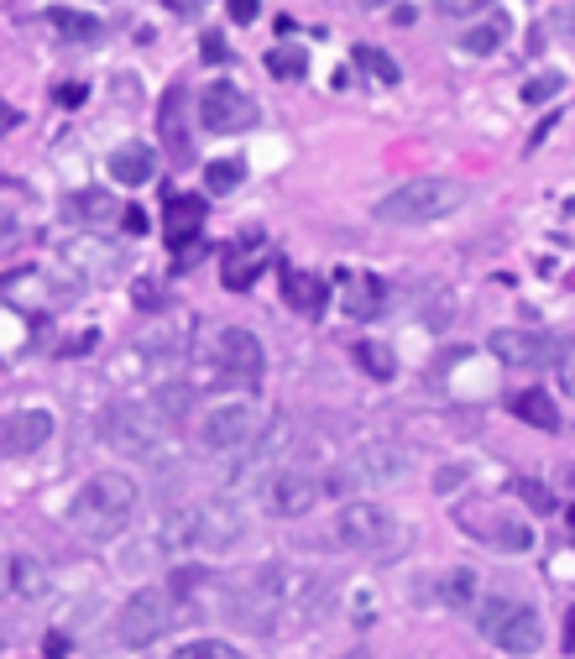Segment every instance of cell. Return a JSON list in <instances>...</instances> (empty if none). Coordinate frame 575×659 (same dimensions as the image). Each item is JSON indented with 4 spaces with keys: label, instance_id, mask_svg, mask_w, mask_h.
I'll use <instances>...</instances> for the list:
<instances>
[{
    "label": "cell",
    "instance_id": "43",
    "mask_svg": "<svg viewBox=\"0 0 575 659\" xmlns=\"http://www.w3.org/2000/svg\"><path fill=\"white\" fill-rule=\"evenodd\" d=\"M565 649H575V607L565 612Z\"/></svg>",
    "mask_w": 575,
    "mask_h": 659
},
{
    "label": "cell",
    "instance_id": "15",
    "mask_svg": "<svg viewBox=\"0 0 575 659\" xmlns=\"http://www.w3.org/2000/svg\"><path fill=\"white\" fill-rule=\"evenodd\" d=\"M110 178H115V184H126V189H142L147 178H152V147L147 142L115 147L110 152Z\"/></svg>",
    "mask_w": 575,
    "mask_h": 659
},
{
    "label": "cell",
    "instance_id": "19",
    "mask_svg": "<svg viewBox=\"0 0 575 659\" xmlns=\"http://www.w3.org/2000/svg\"><path fill=\"white\" fill-rule=\"evenodd\" d=\"M345 314L351 320H377L382 314V283L377 278H351V288H345Z\"/></svg>",
    "mask_w": 575,
    "mask_h": 659
},
{
    "label": "cell",
    "instance_id": "4",
    "mask_svg": "<svg viewBox=\"0 0 575 659\" xmlns=\"http://www.w3.org/2000/svg\"><path fill=\"white\" fill-rule=\"evenodd\" d=\"M335 534H340L345 550H361V555H393V550H398V539H403L393 508L366 503V497H356V503H345V508H340Z\"/></svg>",
    "mask_w": 575,
    "mask_h": 659
},
{
    "label": "cell",
    "instance_id": "7",
    "mask_svg": "<svg viewBox=\"0 0 575 659\" xmlns=\"http://www.w3.org/2000/svg\"><path fill=\"white\" fill-rule=\"evenodd\" d=\"M251 435H257V408L251 403H215L199 414V445L215 450V456L251 445Z\"/></svg>",
    "mask_w": 575,
    "mask_h": 659
},
{
    "label": "cell",
    "instance_id": "11",
    "mask_svg": "<svg viewBox=\"0 0 575 659\" xmlns=\"http://www.w3.org/2000/svg\"><path fill=\"white\" fill-rule=\"evenodd\" d=\"M460 529H471L476 544H487V550H497V555H528L534 550V529L518 524V518H502V513L460 508Z\"/></svg>",
    "mask_w": 575,
    "mask_h": 659
},
{
    "label": "cell",
    "instance_id": "46",
    "mask_svg": "<svg viewBox=\"0 0 575 659\" xmlns=\"http://www.w3.org/2000/svg\"><path fill=\"white\" fill-rule=\"evenodd\" d=\"M11 121H16V116H11V110H6V105H0V131H11Z\"/></svg>",
    "mask_w": 575,
    "mask_h": 659
},
{
    "label": "cell",
    "instance_id": "28",
    "mask_svg": "<svg viewBox=\"0 0 575 659\" xmlns=\"http://www.w3.org/2000/svg\"><path fill=\"white\" fill-rule=\"evenodd\" d=\"M283 278H288V304H298V309H304V314H319V309H325V283H319V278H304V272H283Z\"/></svg>",
    "mask_w": 575,
    "mask_h": 659
},
{
    "label": "cell",
    "instance_id": "12",
    "mask_svg": "<svg viewBox=\"0 0 575 659\" xmlns=\"http://www.w3.org/2000/svg\"><path fill=\"white\" fill-rule=\"evenodd\" d=\"M220 367H225V377H241L246 388H262V377H267V351H262V340L251 335V330H241V325H230V330H220Z\"/></svg>",
    "mask_w": 575,
    "mask_h": 659
},
{
    "label": "cell",
    "instance_id": "34",
    "mask_svg": "<svg viewBox=\"0 0 575 659\" xmlns=\"http://www.w3.org/2000/svg\"><path fill=\"white\" fill-rule=\"evenodd\" d=\"M492 0H440V11L445 16H471V11H487Z\"/></svg>",
    "mask_w": 575,
    "mask_h": 659
},
{
    "label": "cell",
    "instance_id": "17",
    "mask_svg": "<svg viewBox=\"0 0 575 659\" xmlns=\"http://www.w3.org/2000/svg\"><path fill=\"white\" fill-rule=\"evenodd\" d=\"M63 215H68V220H84V225H100V220L115 215V199H110L105 189H79V194L63 199Z\"/></svg>",
    "mask_w": 575,
    "mask_h": 659
},
{
    "label": "cell",
    "instance_id": "21",
    "mask_svg": "<svg viewBox=\"0 0 575 659\" xmlns=\"http://www.w3.org/2000/svg\"><path fill=\"white\" fill-rule=\"evenodd\" d=\"M434 597H440L445 607H471L476 602V571H466V565H450V571L440 576V586H434Z\"/></svg>",
    "mask_w": 575,
    "mask_h": 659
},
{
    "label": "cell",
    "instance_id": "16",
    "mask_svg": "<svg viewBox=\"0 0 575 659\" xmlns=\"http://www.w3.org/2000/svg\"><path fill=\"white\" fill-rule=\"evenodd\" d=\"M204 225V199H189V194H173L168 199V215H163V236L168 246H189V236Z\"/></svg>",
    "mask_w": 575,
    "mask_h": 659
},
{
    "label": "cell",
    "instance_id": "20",
    "mask_svg": "<svg viewBox=\"0 0 575 659\" xmlns=\"http://www.w3.org/2000/svg\"><path fill=\"white\" fill-rule=\"evenodd\" d=\"M183 100H189L183 89H168V95H163V142H168V152L178 157V163H189L194 147H189V136H183V121H178V105Z\"/></svg>",
    "mask_w": 575,
    "mask_h": 659
},
{
    "label": "cell",
    "instance_id": "24",
    "mask_svg": "<svg viewBox=\"0 0 575 659\" xmlns=\"http://www.w3.org/2000/svg\"><path fill=\"white\" fill-rule=\"evenodd\" d=\"M267 74L272 79H304L309 74V53L298 48V42H278V48H267Z\"/></svg>",
    "mask_w": 575,
    "mask_h": 659
},
{
    "label": "cell",
    "instance_id": "36",
    "mask_svg": "<svg viewBox=\"0 0 575 659\" xmlns=\"http://www.w3.org/2000/svg\"><path fill=\"white\" fill-rule=\"evenodd\" d=\"M225 11H230V21H257V0H225Z\"/></svg>",
    "mask_w": 575,
    "mask_h": 659
},
{
    "label": "cell",
    "instance_id": "31",
    "mask_svg": "<svg viewBox=\"0 0 575 659\" xmlns=\"http://www.w3.org/2000/svg\"><path fill=\"white\" fill-rule=\"evenodd\" d=\"M565 89V74H555V68H544V74H534L523 84V105H544V100H555Z\"/></svg>",
    "mask_w": 575,
    "mask_h": 659
},
{
    "label": "cell",
    "instance_id": "25",
    "mask_svg": "<svg viewBox=\"0 0 575 659\" xmlns=\"http://www.w3.org/2000/svg\"><path fill=\"white\" fill-rule=\"evenodd\" d=\"M16 597H27V602L48 597V565L37 555H16Z\"/></svg>",
    "mask_w": 575,
    "mask_h": 659
},
{
    "label": "cell",
    "instance_id": "18",
    "mask_svg": "<svg viewBox=\"0 0 575 659\" xmlns=\"http://www.w3.org/2000/svg\"><path fill=\"white\" fill-rule=\"evenodd\" d=\"M262 267H267V252L262 246H241V252H230L225 257V288L236 293V288H251L262 278Z\"/></svg>",
    "mask_w": 575,
    "mask_h": 659
},
{
    "label": "cell",
    "instance_id": "1",
    "mask_svg": "<svg viewBox=\"0 0 575 659\" xmlns=\"http://www.w3.org/2000/svg\"><path fill=\"white\" fill-rule=\"evenodd\" d=\"M136 497H142L136 476H126V471H95L74 492V503H68V529H74L79 539H89V544H110L115 534L131 524Z\"/></svg>",
    "mask_w": 575,
    "mask_h": 659
},
{
    "label": "cell",
    "instance_id": "44",
    "mask_svg": "<svg viewBox=\"0 0 575 659\" xmlns=\"http://www.w3.org/2000/svg\"><path fill=\"white\" fill-rule=\"evenodd\" d=\"M555 21H560V27H565V32H570V37H575V6H565V11H560V16H555Z\"/></svg>",
    "mask_w": 575,
    "mask_h": 659
},
{
    "label": "cell",
    "instance_id": "45",
    "mask_svg": "<svg viewBox=\"0 0 575 659\" xmlns=\"http://www.w3.org/2000/svg\"><path fill=\"white\" fill-rule=\"evenodd\" d=\"M345 6H361V11H382L387 0H345Z\"/></svg>",
    "mask_w": 575,
    "mask_h": 659
},
{
    "label": "cell",
    "instance_id": "23",
    "mask_svg": "<svg viewBox=\"0 0 575 659\" xmlns=\"http://www.w3.org/2000/svg\"><path fill=\"white\" fill-rule=\"evenodd\" d=\"M502 37H508V21L492 16V21H481V27H471L466 37H460V53H471V58H492L502 48Z\"/></svg>",
    "mask_w": 575,
    "mask_h": 659
},
{
    "label": "cell",
    "instance_id": "5",
    "mask_svg": "<svg viewBox=\"0 0 575 659\" xmlns=\"http://www.w3.org/2000/svg\"><path fill=\"white\" fill-rule=\"evenodd\" d=\"M178 623V597H173V586H142L126 607H121V644H131V649H147V644H157L163 633Z\"/></svg>",
    "mask_w": 575,
    "mask_h": 659
},
{
    "label": "cell",
    "instance_id": "41",
    "mask_svg": "<svg viewBox=\"0 0 575 659\" xmlns=\"http://www.w3.org/2000/svg\"><path fill=\"white\" fill-rule=\"evenodd\" d=\"M204 58L220 63V58H225V42H220V37H204Z\"/></svg>",
    "mask_w": 575,
    "mask_h": 659
},
{
    "label": "cell",
    "instance_id": "33",
    "mask_svg": "<svg viewBox=\"0 0 575 659\" xmlns=\"http://www.w3.org/2000/svg\"><path fill=\"white\" fill-rule=\"evenodd\" d=\"M518 497L534 513H555V497H549V487H539V482H518Z\"/></svg>",
    "mask_w": 575,
    "mask_h": 659
},
{
    "label": "cell",
    "instance_id": "32",
    "mask_svg": "<svg viewBox=\"0 0 575 659\" xmlns=\"http://www.w3.org/2000/svg\"><path fill=\"white\" fill-rule=\"evenodd\" d=\"M356 63H361V68H372L382 84H398V79H403V74H398V63L387 58V53H377V48H356Z\"/></svg>",
    "mask_w": 575,
    "mask_h": 659
},
{
    "label": "cell",
    "instance_id": "37",
    "mask_svg": "<svg viewBox=\"0 0 575 659\" xmlns=\"http://www.w3.org/2000/svg\"><path fill=\"white\" fill-rule=\"evenodd\" d=\"M460 482H466V471H460V466H450V471H440V476H434V487H440V492H455Z\"/></svg>",
    "mask_w": 575,
    "mask_h": 659
},
{
    "label": "cell",
    "instance_id": "39",
    "mask_svg": "<svg viewBox=\"0 0 575 659\" xmlns=\"http://www.w3.org/2000/svg\"><path fill=\"white\" fill-rule=\"evenodd\" d=\"M560 388H565V393L575 398V351L565 356V367H560Z\"/></svg>",
    "mask_w": 575,
    "mask_h": 659
},
{
    "label": "cell",
    "instance_id": "10",
    "mask_svg": "<svg viewBox=\"0 0 575 659\" xmlns=\"http://www.w3.org/2000/svg\"><path fill=\"white\" fill-rule=\"evenodd\" d=\"M53 440V414L48 408H11L0 414V461H16V456H32Z\"/></svg>",
    "mask_w": 575,
    "mask_h": 659
},
{
    "label": "cell",
    "instance_id": "14",
    "mask_svg": "<svg viewBox=\"0 0 575 659\" xmlns=\"http://www.w3.org/2000/svg\"><path fill=\"white\" fill-rule=\"evenodd\" d=\"M204 534H210V513H204V503H194V508L168 513L157 544H163V550H194V544H204Z\"/></svg>",
    "mask_w": 575,
    "mask_h": 659
},
{
    "label": "cell",
    "instance_id": "22",
    "mask_svg": "<svg viewBox=\"0 0 575 659\" xmlns=\"http://www.w3.org/2000/svg\"><path fill=\"white\" fill-rule=\"evenodd\" d=\"M513 414H518L523 424H534V429H560L555 403H549V393H539V388L518 393V398H513Z\"/></svg>",
    "mask_w": 575,
    "mask_h": 659
},
{
    "label": "cell",
    "instance_id": "48",
    "mask_svg": "<svg viewBox=\"0 0 575 659\" xmlns=\"http://www.w3.org/2000/svg\"><path fill=\"white\" fill-rule=\"evenodd\" d=\"M351 659H366V654H351Z\"/></svg>",
    "mask_w": 575,
    "mask_h": 659
},
{
    "label": "cell",
    "instance_id": "27",
    "mask_svg": "<svg viewBox=\"0 0 575 659\" xmlns=\"http://www.w3.org/2000/svg\"><path fill=\"white\" fill-rule=\"evenodd\" d=\"M246 184V163L241 157H215V163H204V189L210 194H230Z\"/></svg>",
    "mask_w": 575,
    "mask_h": 659
},
{
    "label": "cell",
    "instance_id": "47",
    "mask_svg": "<svg viewBox=\"0 0 575 659\" xmlns=\"http://www.w3.org/2000/svg\"><path fill=\"white\" fill-rule=\"evenodd\" d=\"M168 6H173V11H189V6H199V0H168Z\"/></svg>",
    "mask_w": 575,
    "mask_h": 659
},
{
    "label": "cell",
    "instance_id": "13",
    "mask_svg": "<svg viewBox=\"0 0 575 659\" xmlns=\"http://www.w3.org/2000/svg\"><path fill=\"white\" fill-rule=\"evenodd\" d=\"M319 503V476L309 471H278L267 482V513L272 518H304Z\"/></svg>",
    "mask_w": 575,
    "mask_h": 659
},
{
    "label": "cell",
    "instance_id": "9",
    "mask_svg": "<svg viewBox=\"0 0 575 659\" xmlns=\"http://www.w3.org/2000/svg\"><path fill=\"white\" fill-rule=\"evenodd\" d=\"M487 346L502 367H513V372H539L560 356V340H549L544 330H492Z\"/></svg>",
    "mask_w": 575,
    "mask_h": 659
},
{
    "label": "cell",
    "instance_id": "38",
    "mask_svg": "<svg viewBox=\"0 0 575 659\" xmlns=\"http://www.w3.org/2000/svg\"><path fill=\"white\" fill-rule=\"evenodd\" d=\"M16 236V210H11V204H0V246H6Z\"/></svg>",
    "mask_w": 575,
    "mask_h": 659
},
{
    "label": "cell",
    "instance_id": "2",
    "mask_svg": "<svg viewBox=\"0 0 575 659\" xmlns=\"http://www.w3.org/2000/svg\"><path fill=\"white\" fill-rule=\"evenodd\" d=\"M466 204V184L460 178H408L393 194H382L372 204V215L382 225H429V220H445Z\"/></svg>",
    "mask_w": 575,
    "mask_h": 659
},
{
    "label": "cell",
    "instance_id": "30",
    "mask_svg": "<svg viewBox=\"0 0 575 659\" xmlns=\"http://www.w3.org/2000/svg\"><path fill=\"white\" fill-rule=\"evenodd\" d=\"M173 659H246V654L225 639H189V644L173 649Z\"/></svg>",
    "mask_w": 575,
    "mask_h": 659
},
{
    "label": "cell",
    "instance_id": "8",
    "mask_svg": "<svg viewBox=\"0 0 575 659\" xmlns=\"http://www.w3.org/2000/svg\"><path fill=\"white\" fill-rule=\"evenodd\" d=\"M257 100L246 95V89L236 84H204V95H199V121L204 131H215V136H230V131H246V126H257Z\"/></svg>",
    "mask_w": 575,
    "mask_h": 659
},
{
    "label": "cell",
    "instance_id": "6",
    "mask_svg": "<svg viewBox=\"0 0 575 659\" xmlns=\"http://www.w3.org/2000/svg\"><path fill=\"white\" fill-rule=\"evenodd\" d=\"M100 435L110 450H121V456H152V450L163 445V419H157V408H147V403H115L100 414Z\"/></svg>",
    "mask_w": 575,
    "mask_h": 659
},
{
    "label": "cell",
    "instance_id": "3",
    "mask_svg": "<svg viewBox=\"0 0 575 659\" xmlns=\"http://www.w3.org/2000/svg\"><path fill=\"white\" fill-rule=\"evenodd\" d=\"M476 628L481 639H492L502 654H539L544 644V623L528 602H508V597H487L476 607Z\"/></svg>",
    "mask_w": 575,
    "mask_h": 659
},
{
    "label": "cell",
    "instance_id": "35",
    "mask_svg": "<svg viewBox=\"0 0 575 659\" xmlns=\"http://www.w3.org/2000/svg\"><path fill=\"white\" fill-rule=\"evenodd\" d=\"M0 597H16V555H0Z\"/></svg>",
    "mask_w": 575,
    "mask_h": 659
},
{
    "label": "cell",
    "instance_id": "29",
    "mask_svg": "<svg viewBox=\"0 0 575 659\" xmlns=\"http://www.w3.org/2000/svg\"><path fill=\"white\" fill-rule=\"evenodd\" d=\"M48 21H53V27H58L68 42H95V37H100V21H95V16H84V11H68V6H58Z\"/></svg>",
    "mask_w": 575,
    "mask_h": 659
},
{
    "label": "cell",
    "instance_id": "42",
    "mask_svg": "<svg viewBox=\"0 0 575 659\" xmlns=\"http://www.w3.org/2000/svg\"><path fill=\"white\" fill-rule=\"evenodd\" d=\"M126 231H147V215L142 210H126Z\"/></svg>",
    "mask_w": 575,
    "mask_h": 659
},
{
    "label": "cell",
    "instance_id": "40",
    "mask_svg": "<svg viewBox=\"0 0 575 659\" xmlns=\"http://www.w3.org/2000/svg\"><path fill=\"white\" fill-rule=\"evenodd\" d=\"M84 100V84H63L58 89V105H79Z\"/></svg>",
    "mask_w": 575,
    "mask_h": 659
},
{
    "label": "cell",
    "instance_id": "26",
    "mask_svg": "<svg viewBox=\"0 0 575 659\" xmlns=\"http://www.w3.org/2000/svg\"><path fill=\"white\" fill-rule=\"evenodd\" d=\"M351 356H356V367H361L366 377H377V382H387V377L398 372V361H393V351H387L382 340H356Z\"/></svg>",
    "mask_w": 575,
    "mask_h": 659
}]
</instances>
